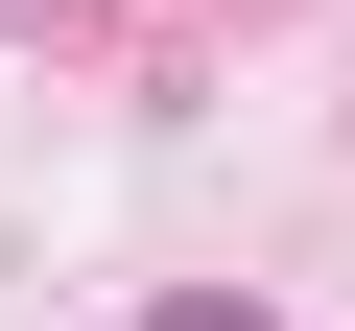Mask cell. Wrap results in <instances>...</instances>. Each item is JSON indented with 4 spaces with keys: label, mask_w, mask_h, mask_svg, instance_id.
Masks as SVG:
<instances>
[{
    "label": "cell",
    "mask_w": 355,
    "mask_h": 331,
    "mask_svg": "<svg viewBox=\"0 0 355 331\" xmlns=\"http://www.w3.org/2000/svg\"><path fill=\"white\" fill-rule=\"evenodd\" d=\"M142 331H261V307H214V284H166V307H142Z\"/></svg>",
    "instance_id": "6da1fadb"
}]
</instances>
